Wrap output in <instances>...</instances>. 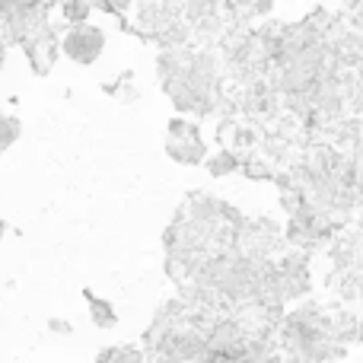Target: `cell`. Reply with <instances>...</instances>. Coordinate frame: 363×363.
Listing matches in <instances>:
<instances>
[{"label":"cell","instance_id":"1","mask_svg":"<svg viewBox=\"0 0 363 363\" xmlns=\"http://www.w3.org/2000/svg\"><path fill=\"white\" fill-rule=\"evenodd\" d=\"M166 150H169V157L176 160V163H188V166L201 163V160L207 157V147H204V140H201L198 128L188 125V121H182V118H176L169 125Z\"/></svg>","mask_w":363,"mask_h":363},{"label":"cell","instance_id":"5","mask_svg":"<svg viewBox=\"0 0 363 363\" xmlns=\"http://www.w3.org/2000/svg\"><path fill=\"white\" fill-rule=\"evenodd\" d=\"M64 13H67L70 19H83V16H86V13H89V6L83 4V0H70V4H67V10H64Z\"/></svg>","mask_w":363,"mask_h":363},{"label":"cell","instance_id":"4","mask_svg":"<svg viewBox=\"0 0 363 363\" xmlns=\"http://www.w3.org/2000/svg\"><path fill=\"white\" fill-rule=\"evenodd\" d=\"M89 303H93V319H96V325H102V328H112L115 322V313H112V306H108V303H102V300H93V296H89Z\"/></svg>","mask_w":363,"mask_h":363},{"label":"cell","instance_id":"2","mask_svg":"<svg viewBox=\"0 0 363 363\" xmlns=\"http://www.w3.org/2000/svg\"><path fill=\"white\" fill-rule=\"evenodd\" d=\"M102 45H106V38H102L99 29H89V26H83V29H74L67 35V42H64V51H67L74 61L80 64H93L96 57H99Z\"/></svg>","mask_w":363,"mask_h":363},{"label":"cell","instance_id":"3","mask_svg":"<svg viewBox=\"0 0 363 363\" xmlns=\"http://www.w3.org/2000/svg\"><path fill=\"white\" fill-rule=\"evenodd\" d=\"M239 166H242L239 153L223 150V153H217V157H213L211 163H207V169H211V176H230V172H236Z\"/></svg>","mask_w":363,"mask_h":363}]
</instances>
